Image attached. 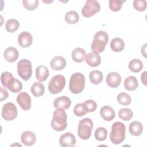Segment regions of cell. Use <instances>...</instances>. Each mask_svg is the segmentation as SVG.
Returning <instances> with one entry per match:
<instances>
[{
    "instance_id": "6da1fadb",
    "label": "cell",
    "mask_w": 147,
    "mask_h": 147,
    "mask_svg": "<svg viewBox=\"0 0 147 147\" xmlns=\"http://www.w3.org/2000/svg\"><path fill=\"white\" fill-rule=\"evenodd\" d=\"M51 125L53 130L61 131L65 130L67 126V115L62 109H57L53 113V118Z\"/></svg>"
},
{
    "instance_id": "7a4b0ae2",
    "label": "cell",
    "mask_w": 147,
    "mask_h": 147,
    "mask_svg": "<svg viewBox=\"0 0 147 147\" xmlns=\"http://www.w3.org/2000/svg\"><path fill=\"white\" fill-rule=\"evenodd\" d=\"M126 127L121 122H115L111 126V130L110 134V138L114 144H121L125 138Z\"/></svg>"
},
{
    "instance_id": "3957f363",
    "label": "cell",
    "mask_w": 147,
    "mask_h": 147,
    "mask_svg": "<svg viewBox=\"0 0 147 147\" xmlns=\"http://www.w3.org/2000/svg\"><path fill=\"white\" fill-rule=\"evenodd\" d=\"M109 41L108 34L103 30L96 32L93 37L91 48L93 52L101 53L103 52Z\"/></svg>"
},
{
    "instance_id": "277c9868",
    "label": "cell",
    "mask_w": 147,
    "mask_h": 147,
    "mask_svg": "<svg viewBox=\"0 0 147 147\" xmlns=\"http://www.w3.org/2000/svg\"><path fill=\"white\" fill-rule=\"evenodd\" d=\"M85 86V77L80 73L76 72L72 75L69 82V88L70 91L75 94L82 92Z\"/></svg>"
},
{
    "instance_id": "5b68a950",
    "label": "cell",
    "mask_w": 147,
    "mask_h": 147,
    "mask_svg": "<svg viewBox=\"0 0 147 147\" xmlns=\"http://www.w3.org/2000/svg\"><path fill=\"white\" fill-rule=\"evenodd\" d=\"M93 127V122L89 118H84L79 122L78 134L82 140H88L91 135Z\"/></svg>"
},
{
    "instance_id": "8992f818",
    "label": "cell",
    "mask_w": 147,
    "mask_h": 147,
    "mask_svg": "<svg viewBox=\"0 0 147 147\" xmlns=\"http://www.w3.org/2000/svg\"><path fill=\"white\" fill-rule=\"evenodd\" d=\"M18 75L24 80H29L32 75V65L28 59H22L17 63Z\"/></svg>"
},
{
    "instance_id": "52a82bcc",
    "label": "cell",
    "mask_w": 147,
    "mask_h": 147,
    "mask_svg": "<svg viewBox=\"0 0 147 147\" xmlns=\"http://www.w3.org/2000/svg\"><path fill=\"white\" fill-rule=\"evenodd\" d=\"M65 86V79L62 75H56L52 78L48 84V90L52 94L61 92Z\"/></svg>"
},
{
    "instance_id": "ba28073f",
    "label": "cell",
    "mask_w": 147,
    "mask_h": 147,
    "mask_svg": "<svg viewBox=\"0 0 147 147\" xmlns=\"http://www.w3.org/2000/svg\"><path fill=\"white\" fill-rule=\"evenodd\" d=\"M100 6L97 1L88 0L86 2L84 7L82 9V15L86 18L94 16L100 11Z\"/></svg>"
},
{
    "instance_id": "9c48e42d",
    "label": "cell",
    "mask_w": 147,
    "mask_h": 147,
    "mask_svg": "<svg viewBox=\"0 0 147 147\" xmlns=\"http://www.w3.org/2000/svg\"><path fill=\"white\" fill-rule=\"evenodd\" d=\"M18 113L16 106L11 103L8 102L3 106L2 110V117L6 121H13L17 117Z\"/></svg>"
},
{
    "instance_id": "30bf717a",
    "label": "cell",
    "mask_w": 147,
    "mask_h": 147,
    "mask_svg": "<svg viewBox=\"0 0 147 147\" xmlns=\"http://www.w3.org/2000/svg\"><path fill=\"white\" fill-rule=\"evenodd\" d=\"M17 102L23 110H28L31 108V98L25 92H21L17 95Z\"/></svg>"
},
{
    "instance_id": "8fae6325",
    "label": "cell",
    "mask_w": 147,
    "mask_h": 147,
    "mask_svg": "<svg viewBox=\"0 0 147 147\" xmlns=\"http://www.w3.org/2000/svg\"><path fill=\"white\" fill-rule=\"evenodd\" d=\"M3 87L7 88L9 91L13 93H17L22 90V84L21 81L15 79L11 76L6 82Z\"/></svg>"
},
{
    "instance_id": "7c38bea8",
    "label": "cell",
    "mask_w": 147,
    "mask_h": 147,
    "mask_svg": "<svg viewBox=\"0 0 147 147\" xmlns=\"http://www.w3.org/2000/svg\"><path fill=\"white\" fill-rule=\"evenodd\" d=\"M59 143L63 147L74 146L76 144V139L74 134L67 132L60 136L59 138Z\"/></svg>"
},
{
    "instance_id": "4fadbf2b",
    "label": "cell",
    "mask_w": 147,
    "mask_h": 147,
    "mask_svg": "<svg viewBox=\"0 0 147 147\" xmlns=\"http://www.w3.org/2000/svg\"><path fill=\"white\" fill-rule=\"evenodd\" d=\"M85 60L89 66L96 67L100 64L101 57L98 53L92 51L86 55Z\"/></svg>"
},
{
    "instance_id": "5bb4252c",
    "label": "cell",
    "mask_w": 147,
    "mask_h": 147,
    "mask_svg": "<svg viewBox=\"0 0 147 147\" xmlns=\"http://www.w3.org/2000/svg\"><path fill=\"white\" fill-rule=\"evenodd\" d=\"M33 37L32 34L26 31L21 32L18 37V42L22 48H28L32 44Z\"/></svg>"
},
{
    "instance_id": "9a60e30c",
    "label": "cell",
    "mask_w": 147,
    "mask_h": 147,
    "mask_svg": "<svg viewBox=\"0 0 147 147\" xmlns=\"http://www.w3.org/2000/svg\"><path fill=\"white\" fill-rule=\"evenodd\" d=\"M71 101L69 98L67 96H61L54 100L53 106L56 109H62L66 110L69 108Z\"/></svg>"
},
{
    "instance_id": "2e32d148",
    "label": "cell",
    "mask_w": 147,
    "mask_h": 147,
    "mask_svg": "<svg viewBox=\"0 0 147 147\" xmlns=\"http://www.w3.org/2000/svg\"><path fill=\"white\" fill-rule=\"evenodd\" d=\"M121 82L120 75L117 72H112L109 73L106 77V83L111 88H115L119 86Z\"/></svg>"
},
{
    "instance_id": "e0dca14e",
    "label": "cell",
    "mask_w": 147,
    "mask_h": 147,
    "mask_svg": "<svg viewBox=\"0 0 147 147\" xmlns=\"http://www.w3.org/2000/svg\"><path fill=\"white\" fill-rule=\"evenodd\" d=\"M3 57L5 59L10 63L16 61L19 57V53L18 50L13 47L7 48L3 53Z\"/></svg>"
},
{
    "instance_id": "ac0fdd59",
    "label": "cell",
    "mask_w": 147,
    "mask_h": 147,
    "mask_svg": "<svg viewBox=\"0 0 147 147\" xmlns=\"http://www.w3.org/2000/svg\"><path fill=\"white\" fill-rule=\"evenodd\" d=\"M65 59L60 56L54 57L50 62V66L52 69L55 71H60L63 69L66 66Z\"/></svg>"
},
{
    "instance_id": "d6986e66",
    "label": "cell",
    "mask_w": 147,
    "mask_h": 147,
    "mask_svg": "<svg viewBox=\"0 0 147 147\" xmlns=\"http://www.w3.org/2000/svg\"><path fill=\"white\" fill-rule=\"evenodd\" d=\"M22 142L26 146H32L34 145L36 141V137L34 133L31 131H25L23 132L21 136Z\"/></svg>"
},
{
    "instance_id": "ffe728a7",
    "label": "cell",
    "mask_w": 147,
    "mask_h": 147,
    "mask_svg": "<svg viewBox=\"0 0 147 147\" xmlns=\"http://www.w3.org/2000/svg\"><path fill=\"white\" fill-rule=\"evenodd\" d=\"M100 114L102 118L107 121H112L115 117L114 110L109 106H104L100 110Z\"/></svg>"
},
{
    "instance_id": "44dd1931",
    "label": "cell",
    "mask_w": 147,
    "mask_h": 147,
    "mask_svg": "<svg viewBox=\"0 0 147 147\" xmlns=\"http://www.w3.org/2000/svg\"><path fill=\"white\" fill-rule=\"evenodd\" d=\"M49 75V70L45 65H39L36 69V77L40 82L45 81L48 78Z\"/></svg>"
},
{
    "instance_id": "7402d4cb",
    "label": "cell",
    "mask_w": 147,
    "mask_h": 147,
    "mask_svg": "<svg viewBox=\"0 0 147 147\" xmlns=\"http://www.w3.org/2000/svg\"><path fill=\"white\" fill-rule=\"evenodd\" d=\"M129 129L130 133L132 136H138L142 133L143 126L140 122L134 121L130 123Z\"/></svg>"
},
{
    "instance_id": "603a6c76",
    "label": "cell",
    "mask_w": 147,
    "mask_h": 147,
    "mask_svg": "<svg viewBox=\"0 0 147 147\" xmlns=\"http://www.w3.org/2000/svg\"><path fill=\"white\" fill-rule=\"evenodd\" d=\"M30 91L36 97H40L44 95L45 87L42 83L39 82H35L30 88Z\"/></svg>"
},
{
    "instance_id": "cb8c5ba5",
    "label": "cell",
    "mask_w": 147,
    "mask_h": 147,
    "mask_svg": "<svg viewBox=\"0 0 147 147\" xmlns=\"http://www.w3.org/2000/svg\"><path fill=\"white\" fill-rule=\"evenodd\" d=\"M86 56V51L82 48H76L72 52L71 56L72 60L76 63H80L84 60Z\"/></svg>"
},
{
    "instance_id": "d4e9b609",
    "label": "cell",
    "mask_w": 147,
    "mask_h": 147,
    "mask_svg": "<svg viewBox=\"0 0 147 147\" xmlns=\"http://www.w3.org/2000/svg\"><path fill=\"white\" fill-rule=\"evenodd\" d=\"M138 86L137 78L133 76H130L126 78L124 82V86L127 90L134 91Z\"/></svg>"
},
{
    "instance_id": "484cf974",
    "label": "cell",
    "mask_w": 147,
    "mask_h": 147,
    "mask_svg": "<svg viewBox=\"0 0 147 147\" xmlns=\"http://www.w3.org/2000/svg\"><path fill=\"white\" fill-rule=\"evenodd\" d=\"M111 49L116 52L122 51L125 47L124 41L119 37L114 38L110 42Z\"/></svg>"
},
{
    "instance_id": "4316f807",
    "label": "cell",
    "mask_w": 147,
    "mask_h": 147,
    "mask_svg": "<svg viewBox=\"0 0 147 147\" xmlns=\"http://www.w3.org/2000/svg\"><path fill=\"white\" fill-rule=\"evenodd\" d=\"M90 82L94 84H99L103 80V74L98 70L92 71L89 75Z\"/></svg>"
},
{
    "instance_id": "83f0119b",
    "label": "cell",
    "mask_w": 147,
    "mask_h": 147,
    "mask_svg": "<svg viewBox=\"0 0 147 147\" xmlns=\"http://www.w3.org/2000/svg\"><path fill=\"white\" fill-rule=\"evenodd\" d=\"M129 69L133 72H139L143 68L142 62L137 59H134L130 61L128 65Z\"/></svg>"
},
{
    "instance_id": "f1b7e54d",
    "label": "cell",
    "mask_w": 147,
    "mask_h": 147,
    "mask_svg": "<svg viewBox=\"0 0 147 147\" xmlns=\"http://www.w3.org/2000/svg\"><path fill=\"white\" fill-rule=\"evenodd\" d=\"M19 27L20 23L16 19H9L6 22L5 29L9 33L16 32L18 29Z\"/></svg>"
},
{
    "instance_id": "f546056e",
    "label": "cell",
    "mask_w": 147,
    "mask_h": 147,
    "mask_svg": "<svg viewBox=\"0 0 147 147\" xmlns=\"http://www.w3.org/2000/svg\"><path fill=\"white\" fill-rule=\"evenodd\" d=\"M79 16L75 11H69L65 15V20L69 24H75L79 21Z\"/></svg>"
},
{
    "instance_id": "4dcf8cb0",
    "label": "cell",
    "mask_w": 147,
    "mask_h": 147,
    "mask_svg": "<svg viewBox=\"0 0 147 147\" xmlns=\"http://www.w3.org/2000/svg\"><path fill=\"white\" fill-rule=\"evenodd\" d=\"M88 113L87 108L86 105L83 103H78L75 106L74 113L77 117H82Z\"/></svg>"
},
{
    "instance_id": "1f68e13d",
    "label": "cell",
    "mask_w": 147,
    "mask_h": 147,
    "mask_svg": "<svg viewBox=\"0 0 147 147\" xmlns=\"http://www.w3.org/2000/svg\"><path fill=\"white\" fill-rule=\"evenodd\" d=\"M133 112L128 108H122L118 111V117L123 121H129L133 117Z\"/></svg>"
},
{
    "instance_id": "d6a6232c",
    "label": "cell",
    "mask_w": 147,
    "mask_h": 147,
    "mask_svg": "<svg viewBox=\"0 0 147 147\" xmlns=\"http://www.w3.org/2000/svg\"><path fill=\"white\" fill-rule=\"evenodd\" d=\"M117 101L122 105L127 106L131 103V99L129 94L125 92H121L117 95Z\"/></svg>"
},
{
    "instance_id": "836d02e7",
    "label": "cell",
    "mask_w": 147,
    "mask_h": 147,
    "mask_svg": "<svg viewBox=\"0 0 147 147\" xmlns=\"http://www.w3.org/2000/svg\"><path fill=\"white\" fill-rule=\"evenodd\" d=\"M94 136L98 141H104L107 138V130L103 127H99L95 130Z\"/></svg>"
},
{
    "instance_id": "e575fe53",
    "label": "cell",
    "mask_w": 147,
    "mask_h": 147,
    "mask_svg": "<svg viewBox=\"0 0 147 147\" xmlns=\"http://www.w3.org/2000/svg\"><path fill=\"white\" fill-rule=\"evenodd\" d=\"M22 4L24 7L28 10H34L38 6V0H23Z\"/></svg>"
},
{
    "instance_id": "d590c367",
    "label": "cell",
    "mask_w": 147,
    "mask_h": 147,
    "mask_svg": "<svg viewBox=\"0 0 147 147\" xmlns=\"http://www.w3.org/2000/svg\"><path fill=\"white\" fill-rule=\"evenodd\" d=\"M123 2H125V1L110 0L109 1V7L113 11H118L121 10Z\"/></svg>"
},
{
    "instance_id": "8d00e7d4",
    "label": "cell",
    "mask_w": 147,
    "mask_h": 147,
    "mask_svg": "<svg viewBox=\"0 0 147 147\" xmlns=\"http://www.w3.org/2000/svg\"><path fill=\"white\" fill-rule=\"evenodd\" d=\"M134 9L138 11H144L146 9V1L145 0H135L133 1Z\"/></svg>"
},
{
    "instance_id": "74e56055",
    "label": "cell",
    "mask_w": 147,
    "mask_h": 147,
    "mask_svg": "<svg viewBox=\"0 0 147 147\" xmlns=\"http://www.w3.org/2000/svg\"><path fill=\"white\" fill-rule=\"evenodd\" d=\"M84 103L86 105L87 108L88 113L94 112L96 110L97 108V104L94 100H91V99L87 100L84 102Z\"/></svg>"
},
{
    "instance_id": "f35d334b",
    "label": "cell",
    "mask_w": 147,
    "mask_h": 147,
    "mask_svg": "<svg viewBox=\"0 0 147 147\" xmlns=\"http://www.w3.org/2000/svg\"><path fill=\"white\" fill-rule=\"evenodd\" d=\"M0 92H1V99H0V100L1 102H2L3 100H5L7 98L8 92L2 87H0Z\"/></svg>"
},
{
    "instance_id": "ab89813d",
    "label": "cell",
    "mask_w": 147,
    "mask_h": 147,
    "mask_svg": "<svg viewBox=\"0 0 147 147\" xmlns=\"http://www.w3.org/2000/svg\"><path fill=\"white\" fill-rule=\"evenodd\" d=\"M146 73L147 72L146 71H144L142 74H141V80L143 83V84L146 86Z\"/></svg>"
},
{
    "instance_id": "60d3db41",
    "label": "cell",
    "mask_w": 147,
    "mask_h": 147,
    "mask_svg": "<svg viewBox=\"0 0 147 147\" xmlns=\"http://www.w3.org/2000/svg\"><path fill=\"white\" fill-rule=\"evenodd\" d=\"M146 45L147 44H145L141 48V53L145 57H146Z\"/></svg>"
},
{
    "instance_id": "b9f144b4",
    "label": "cell",
    "mask_w": 147,
    "mask_h": 147,
    "mask_svg": "<svg viewBox=\"0 0 147 147\" xmlns=\"http://www.w3.org/2000/svg\"><path fill=\"white\" fill-rule=\"evenodd\" d=\"M15 145H20V146H21V145H20V144H13V145H11V146H15Z\"/></svg>"
}]
</instances>
